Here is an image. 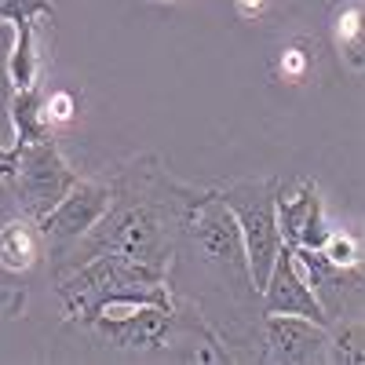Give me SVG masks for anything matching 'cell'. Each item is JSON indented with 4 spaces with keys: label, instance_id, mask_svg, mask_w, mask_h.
<instances>
[{
    "label": "cell",
    "instance_id": "8992f818",
    "mask_svg": "<svg viewBox=\"0 0 365 365\" xmlns=\"http://www.w3.org/2000/svg\"><path fill=\"white\" fill-rule=\"evenodd\" d=\"M81 175L70 168V161L63 158V150H58L55 139L19 146L11 187H15V201L22 208V216H29V220L48 216V212L66 197V190Z\"/></svg>",
    "mask_w": 365,
    "mask_h": 365
},
{
    "label": "cell",
    "instance_id": "8fae6325",
    "mask_svg": "<svg viewBox=\"0 0 365 365\" xmlns=\"http://www.w3.org/2000/svg\"><path fill=\"white\" fill-rule=\"evenodd\" d=\"M259 296H263L267 314H299V318H311L318 325H332L329 314L322 311L318 296L311 292V285L303 282V274H299L289 245H282V252H278V259H274Z\"/></svg>",
    "mask_w": 365,
    "mask_h": 365
},
{
    "label": "cell",
    "instance_id": "6da1fadb",
    "mask_svg": "<svg viewBox=\"0 0 365 365\" xmlns=\"http://www.w3.org/2000/svg\"><path fill=\"white\" fill-rule=\"evenodd\" d=\"M110 187H113L110 208L81 241H73V245L58 252L70 259L55 267V278H63L66 270L96 259L103 252L135 259L158 274L172 270L175 245H179V223H182V208H187L190 190L172 187L165 172L143 168V161L128 165Z\"/></svg>",
    "mask_w": 365,
    "mask_h": 365
},
{
    "label": "cell",
    "instance_id": "5b68a950",
    "mask_svg": "<svg viewBox=\"0 0 365 365\" xmlns=\"http://www.w3.org/2000/svg\"><path fill=\"white\" fill-rule=\"evenodd\" d=\"M84 329H91L103 344L128 354H158L179 340V311L158 303H113L103 307Z\"/></svg>",
    "mask_w": 365,
    "mask_h": 365
},
{
    "label": "cell",
    "instance_id": "2e32d148",
    "mask_svg": "<svg viewBox=\"0 0 365 365\" xmlns=\"http://www.w3.org/2000/svg\"><path fill=\"white\" fill-rule=\"evenodd\" d=\"M329 361L332 365H365V325L361 318H336L329 325Z\"/></svg>",
    "mask_w": 365,
    "mask_h": 365
},
{
    "label": "cell",
    "instance_id": "52a82bcc",
    "mask_svg": "<svg viewBox=\"0 0 365 365\" xmlns=\"http://www.w3.org/2000/svg\"><path fill=\"white\" fill-rule=\"evenodd\" d=\"M110 197H113L110 179H77L73 187L66 190V197L58 201L48 216L37 220L44 241L55 252H63L66 245L81 241L91 227L103 220V212L110 208Z\"/></svg>",
    "mask_w": 365,
    "mask_h": 365
},
{
    "label": "cell",
    "instance_id": "9c48e42d",
    "mask_svg": "<svg viewBox=\"0 0 365 365\" xmlns=\"http://www.w3.org/2000/svg\"><path fill=\"white\" fill-rule=\"evenodd\" d=\"M292 259H296V267L303 274V282H307L311 292L318 296V303H322V311L329 314V322L351 318L358 311L361 267H336V263H329L318 249H292Z\"/></svg>",
    "mask_w": 365,
    "mask_h": 365
},
{
    "label": "cell",
    "instance_id": "603a6c76",
    "mask_svg": "<svg viewBox=\"0 0 365 365\" xmlns=\"http://www.w3.org/2000/svg\"><path fill=\"white\" fill-rule=\"evenodd\" d=\"M146 4H179V0H146Z\"/></svg>",
    "mask_w": 365,
    "mask_h": 365
},
{
    "label": "cell",
    "instance_id": "44dd1931",
    "mask_svg": "<svg viewBox=\"0 0 365 365\" xmlns=\"http://www.w3.org/2000/svg\"><path fill=\"white\" fill-rule=\"evenodd\" d=\"M270 4H274V0H234V11H237L241 19H245V22H256Z\"/></svg>",
    "mask_w": 365,
    "mask_h": 365
},
{
    "label": "cell",
    "instance_id": "ffe728a7",
    "mask_svg": "<svg viewBox=\"0 0 365 365\" xmlns=\"http://www.w3.org/2000/svg\"><path fill=\"white\" fill-rule=\"evenodd\" d=\"M55 4L51 0H0V22H19V19H51Z\"/></svg>",
    "mask_w": 365,
    "mask_h": 365
},
{
    "label": "cell",
    "instance_id": "d6986e66",
    "mask_svg": "<svg viewBox=\"0 0 365 365\" xmlns=\"http://www.w3.org/2000/svg\"><path fill=\"white\" fill-rule=\"evenodd\" d=\"M77 110H81V103H77V96H73L70 88H55V91H48V96H44V113H48L51 132L55 128H66L70 120L77 117Z\"/></svg>",
    "mask_w": 365,
    "mask_h": 365
},
{
    "label": "cell",
    "instance_id": "7c38bea8",
    "mask_svg": "<svg viewBox=\"0 0 365 365\" xmlns=\"http://www.w3.org/2000/svg\"><path fill=\"white\" fill-rule=\"evenodd\" d=\"M44 256V234L37 227V220L29 216H15L0 227V267L8 274H26L34 270Z\"/></svg>",
    "mask_w": 365,
    "mask_h": 365
},
{
    "label": "cell",
    "instance_id": "7a4b0ae2",
    "mask_svg": "<svg viewBox=\"0 0 365 365\" xmlns=\"http://www.w3.org/2000/svg\"><path fill=\"white\" fill-rule=\"evenodd\" d=\"M58 299L66 307L70 322L88 325L103 307L113 303H158V307H175L168 274H158L135 259H125L117 252H103L73 270H66L55 285Z\"/></svg>",
    "mask_w": 365,
    "mask_h": 365
},
{
    "label": "cell",
    "instance_id": "7402d4cb",
    "mask_svg": "<svg viewBox=\"0 0 365 365\" xmlns=\"http://www.w3.org/2000/svg\"><path fill=\"white\" fill-rule=\"evenodd\" d=\"M15 158H19V146H0V179H11Z\"/></svg>",
    "mask_w": 365,
    "mask_h": 365
},
{
    "label": "cell",
    "instance_id": "3957f363",
    "mask_svg": "<svg viewBox=\"0 0 365 365\" xmlns=\"http://www.w3.org/2000/svg\"><path fill=\"white\" fill-rule=\"evenodd\" d=\"M175 252H190L205 270H212L220 282H227V289H234L237 296L256 292L249 282V263H245V249H241L237 223L230 216L227 201L220 197V190L187 194Z\"/></svg>",
    "mask_w": 365,
    "mask_h": 365
},
{
    "label": "cell",
    "instance_id": "ba28073f",
    "mask_svg": "<svg viewBox=\"0 0 365 365\" xmlns=\"http://www.w3.org/2000/svg\"><path fill=\"white\" fill-rule=\"evenodd\" d=\"M263 358L274 365H322L329 361V325L299 314H267Z\"/></svg>",
    "mask_w": 365,
    "mask_h": 365
},
{
    "label": "cell",
    "instance_id": "4fadbf2b",
    "mask_svg": "<svg viewBox=\"0 0 365 365\" xmlns=\"http://www.w3.org/2000/svg\"><path fill=\"white\" fill-rule=\"evenodd\" d=\"M41 22L44 19H19L15 26V44L8 51V84L11 91L37 88L41 81Z\"/></svg>",
    "mask_w": 365,
    "mask_h": 365
},
{
    "label": "cell",
    "instance_id": "5bb4252c",
    "mask_svg": "<svg viewBox=\"0 0 365 365\" xmlns=\"http://www.w3.org/2000/svg\"><path fill=\"white\" fill-rule=\"evenodd\" d=\"M329 34H332V48H336L340 63L351 73L365 70V22H361V0H347L332 11L329 22Z\"/></svg>",
    "mask_w": 365,
    "mask_h": 365
},
{
    "label": "cell",
    "instance_id": "277c9868",
    "mask_svg": "<svg viewBox=\"0 0 365 365\" xmlns=\"http://www.w3.org/2000/svg\"><path fill=\"white\" fill-rule=\"evenodd\" d=\"M220 197L227 201L230 216L237 223L241 234V249H245V263H249V282L259 292L267 274L282 252V230H278V212H274V197H278V182L274 179H241L220 190Z\"/></svg>",
    "mask_w": 365,
    "mask_h": 365
},
{
    "label": "cell",
    "instance_id": "ac0fdd59",
    "mask_svg": "<svg viewBox=\"0 0 365 365\" xmlns=\"http://www.w3.org/2000/svg\"><path fill=\"white\" fill-rule=\"evenodd\" d=\"M311 66H314V55L307 51V41H292L278 55V73L289 84H303V81L311 77Z\"/></svg>",
    "mask_w": 365,
    "mask_h": 365
},
{
    "label": "cell",
    "instance_id": "30bf717a",
    "mask_svg": "<svg viewBox=\"0 0 365 365\" xmlns=\"http://www.w3.org/2000/svg\"><path fill=\"white\" fill-rule=\"evenodd\" d=\"M274 212H278V230H282V241L292 249H318L325 234H329V216H325V201H322V190L318 182L303 179L292 194H282L274 197Z\"/></svg>",
    "mask_w": 365,
    "mask_h": 365
},
{
    "label": "cell",
    "instance_id": "e0dca14e",
    "mask_svg": "<svg viewBox=\"0 0 365 365\" xmlns=\"http://www.w3.org/2000/svg\"><path fill=\"white\" fill-rule=\"evenodd\" d=\"M318 252L336 267H361V237L354 230H344V227H329Z\"/></svg>",
    "mask_w": 365,
    "mask_h": 365
},
{
    "label": "cell",
    "instance_id": "9a60e30c",
    "mask_svg": "<svg viewBox=\"0 0 365 365\" xmlns=\"http://www.w3.org/2000/svg\"><path fill=\"white\" fill-rule=\"evenodd\" d=\"M8 117H11V132H15V143H11V146L41 143V139H51V135H55L51 125H48V113H44V91H41V88L11 91Z\"/></svg>",
    "mask_w": 365,
    "mask_h": 365
}]
</instances>
